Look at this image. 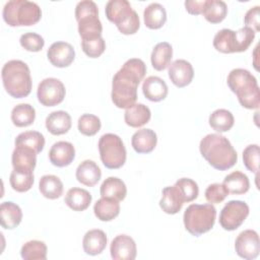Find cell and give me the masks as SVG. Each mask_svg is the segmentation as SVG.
Wrapping results in <instances>:
<instances>
[{
  "mask_svg": "<svg viewBox=\"0 0 260 260\" xmlns=\"http://www.w3.org/2000/svg\"><path fill=\"white\" fill-rule=\"evenodd\" d=\"M146 73L145 63L138 58L127 60L114 75L112 81V102L117 108L128 109L137 100V88Z\"/></svg>",
  "mask_w": 260,
  "mask_h": 260,
  "instance_id": "1",
  "label": "cell"
},
{
  "mask_svg": "<svg viewBox=\"0 0 260 260\" xmlns=\"http://www.w3.org/2000/svg\"><path fill=\"white\" fill-rule=\"evenodd\" d=\"M199 150L203 158L215 170L225 171L233 168L238 154L230 140L217 133L204 136L199 144Z\"/></svg>",
  "mask_w": 260,
  "mask_h": 260,
  "instance_id": "2",
  "label": "cell"
},
{
  "mask_svg": "<svg viewBox=\"0 0 260 260\" xmlns=\"http://www.w3.org/2000/svg\"><path fill=\"white\" fill-rule=\"evenodd\" d=\"M226 83L230 89L236 93L242 107L249 110L259 109V85L257 79L249 70L244 68L233 69L228 75Z\"/></svg>",
  "mask_w": 260,
  "mask_h": 260,
  "instance_id": "3",
  "label": "cell"
},
{
  "mask_svg": "<svg viewBox=\"0 0 260 260\" xmlns=\"http://www.w3.org/2000/svg\"><path fill=\"white\" fill-rule=\"evenodd\" d=\"M1 77L6 92L12 98L22 99L30 93L32 86L30 70L23 61L6 62L2 67Z\"/></svg>",
  "mask_w": 260,
  "mask_h": 260,
  "instance_id": "4",
  "label": "cell"
},
{
  "mask_svg": "<svg viewBox=\"0 0 260 260\" xmlns=\"http://www.w3.org/2000/svg\"><path fill=\"white\" fill-rule=\"evenodd\" d=\"M2 16L9 26H29L40 21L42 10L32 1L10 0L4 5Z\"/></svg>",
  "mask_w": 260,
  "mask_h": 260,
  "instance_id": "5",
  "label": "cell"
},
{
  "mask_svg": "<svg viewBox=\"0 0 260 260\" xmlns=\"http://www.w3.org/2000/svg\"><path fill=\"white\" fill-rule=\"evenodd\" d=\"M105 12L107 18L123 35H134L140 27L139 16L127 0H110L106 4Z\"/></svg>",
  "mask_w": 260,
  "mask_h": 260,
  "instance_id": "6",
  "label": "cell"
},
{
  "mask_svg": "<svg viewBox=\"0 0 260 260\" xmlns=\"http://www.w3.org/2000/svg\"><path fill=\"white\" fill-rule=\"evenodd\" d=\"M216 209L211 203L190 204L183 215L186 231L194 237L209 232L215 222Z\"/></svg>",
  "mask_w": 260,
  "mask_h": 260,
  "instance_id": "7",
  "label": "cell"
},
{
  "mask_svg": "<svg viewBox=\"0 0 260 260\" xmlns=\"http://www.w3.org/2000/svg\"><path fill=\"white\" fill-rule=\"evenodd\" d=\"M256 32L244 26L235 31L230 28H222L213 38V47L216 51L223 54L245 52L255 39Z\"/></svg>",
  "mask_w": 260,
  "mask_h": 260,
  "instance_id": "8",
  "label": "cell"
},
{
  "mask_svg": "<svg viewBox=\"0 0 260 260\" xmlns=\"http://www.w3.org/2000/svg\"><path fill=\"white\" fill-rule=\"evenodd\" d=\"M75 18L81 41L99 39L102 37L103 25L99 18V8L95 2L83 0L75 7Z\"/></svg>",
  "mask_w": 260,
  "mask_h": 260,
  "instance_id": "9",
  "label": "cell"
},
{
  "mask_svg": "<svg viewBox=\"0 0 260 260\" xmlns=\"http://www.w3.org/2000/svg\"><path fill=\"white\" fill-rule=\"evenodd\" d=\"M98 146L101 160L106 168L116 170L124 166L127 153L120 136L113 133H106L101 136Z\"/></svg>",
  "mask_w": 260,
  "mask_h": 260,
  "instance_id": "10",
  "label": "cell"
},
{
  "mask_svg": "<svg viewBox=\"0 0 260 260\" xmlns=\"http://www.w3.org/2000/svg\"><path fill=\"white\" fill-rule=\"evenodd\" d=\"M249 215V206L242 200L229 201L220 211L219 224L225 231H235L240 228Z\"/></svg>",
  "mask_w": 260,
  "mask_h": 260,
  "instance_id": "11",
  "label": "cell"
},
{
  "mask_svg": "<svg viewBox=\"0 0 260 260\" xmlns=\"http://www.w3.org/2000/svg\"><path fill=\"white\" fill-rule=\"evenodd\" d=\"M66 89L63 82L57 78L49 77L43 79L37 90L39 102L45 107H54L63 102Z\"/></svg>",
  "mask_w": 260,
  "mask_h": 260,
  "instance_id": "12",
  "label": "cell"
},
{
  "mask_svg": "<svg viewBox=\"0 0 260 260\" xmlns=\"http://www.w3.org/2000/svg\"><path fill=\"white\" fill-rule=\"evenodd\" d=\"M236 253L243 259L253 260L260 252L258 233L254 230H245L239 234L235 242Z\"/></svg>",
  "mask_w": 260,
  "mask_h": 260,
  "instance_id": "13",
  "label": "cell"
},
{
  "mask_svg": "<svg viewBox=\"0 0 260 260\" xmlns=\"http://www.w3.org/2000/svg\"><path fill=\"white\" fill-rule=\"evenodd\" d=\"M50 63L58 68L68 67L75 58L74 48L66 42H55L47 51Z\"/></svg>",
  "mask_w": 260,
  "mask_h": 260,
  "instance_id": "14",
  "label": "cell"
},
{
  "mask_svg": "<svg viewBox=\"0 0 260 260\" xmlns=\"http://www.w3.org/2000/svg\"><path fill=\"white\" fill-rule=\"evenodd\" d=\"M110 252L114 260H134L137 254L135 241L128 235H118L111 243Z\"/></svg>",
  "mask_w": 260,
  "mask_h": 260,
  "instance_id": "15",
  "label": "cell"
},
{
  "mask_svg": "<svg viewBox=\"0 0 260 260\" xmlns=\"http://www.w3.org/2000/svg\"><path fill=\"white\" fill-rule=\"evenodd\" d=\"M169 78L177 87H185L191 83L194 70L190 62L184 59H177L170 64L168 70Z\"/></svg>",
  "mask_w": 260,
  "mask_h": 260,
  "instance_id": "16",
  "label": "cell"
},
{
  "mask_svg": "<svg viewBox=\"0 0 260 260\" xmlns=\"http://www.w3.org/2000/svg\"><path fill=\"white\" fill-rule=\"evenodd\" d=\"M74 157L75 148L73 144L68 141L55 142L49 151V159L51 164L58 168L69 166Z\"/></svg>",
  "mask_w": 260,
  "mask_h": 260,
  "instance_id": "17",
  "label": "cell"
},
{
  "mask_svg": "<svg viewBox=\"0 0 260 260\" xmlns=\"http://www.w3.org/2000/svg\"><path fill=\"white\" fill-rule=\"evenodd\" d=\"M144 96L150 102H160L168 95L169 88L164 79L158 76H148L142 84Z\"/></svg>",
  "mask_w": 260,
  "mask_h": 260,
  "instance_id": "18",
  "label": "cell"
},
{
  "mask_svg": "<svg viewBox=\"0 0 260 260\" xmlns=\"http://www.w3.org/2000/svg\"><path fill=\"white\" fill-rule=\"evenodd\" d=\"M157 143V137L153 130L143 128L137 130L131 138V144L133 149L137 153H149L151 152Z\"/></svg>",
  "mask_w": 260,
  "mask_h": 260,
  "instance_id": "19",
  "label": "cell"
},
{
  "mask_svg": "<svg viewBox=\"0 0 260 260\" xmlns=\"http://www.w3.org/2000/svg\"><path fill=\"white\" fill-rule=\"evenodd\" d=\"M75 176L77 181L82 185L92 187L101 180L102 171L93 160L85 159L77 167Z\"/></svg>",
  "mask_w": 260,
  "mask_h": 260,
  "instance_id": "20",
  "label": "cell"
},
{
  "mask_svg": "<svg viewBox=\"0 0 260 260\" xmlns=\"http://www.w3.org/2000/svg\"><path fill=\"white\" fill-rule=\"evenodd\" d=\"M106 246L107 235L104 231L94 229L85 233L82 240V247L87 255H99L106 249Z\"/></svg>",
  "mask_w": 260,
  "mask_h": 260,
  "instance_id": "21",
  "label": "cell"
},
{
  "mask_svg": "<svg viewBox=\"0 0 260 260\" xmlns=\"http://www.w3.org/2000/svg\"><path fill=\"white\" fill-rule=\"evenodd\" d=\"M21 208L11 201L2 202L0 205V222L5 230H13L21 222Z\"/></svg>",
  "mask_w": 260,
  "mask_h": 260,
  "instance_id": "22",
  "label": "cell"
},
{
  "mask_svg": "<svg viewBox=\"0 0 260 260\" xmlns=\"http://www.w3.org/2000/svg\"><path fill=\"white\" fill-rule=\"evenodd\" d=\"M71 117L65 111H55L46 118V128L53 135H62L71 128Z\"/></svg>",
  "mask_w": 260,
  "mask_h": 260,
  "instance_id": "23",
  "label": "cell"
},
{
  "mask_svg": "<svg viewBox=\"0 0 260 260\" xmlns=\"http://www.w3.org/2000/svg\"><path fill=\"white\" fill-rule=\"evenodd\" d=\"M184 204V200L175 186H169L162 189L159 207L168 214L178 213Z\"/></svg>",
  "mask_w": 260,
  "mask_h": 260,
  "instance_id": "24",
  "label": "cell"
},
{
  "mask_svg": "<svg viewBox=\"0 0 260 260\" xmlns=\"http://www.w3.org/2000/svg\"><path fill=\"white\" fill-rule=\"evenodd\" d=\"M151 118L149 108L143 104H134L124 113L125 123L132 128H139L147 124Z\"/></svg>",
  "mask_w": 260,
  "mask_h": 260,
  "instance_id": "25",
  "label": "cell"
},
{
  "mask_svg": "<svg viewBox=\"0 0 260 260\" xmlns=\"http://www.w3.org/2000/svg\"><path fill=\"white\" fill-rule=\"evenodd\" d=\"M92 196L87 190L73 187L67 191L64 201L70 209L74 211H83L88 208Z\"/></svg>",
  "mask_w": 260,
  "mask_h": 260,
  "instance_id": "26",
  "label": "cell"
},
{
  "mask_svg": "<svg viewBox=\"0 0 260 260\" xmlns=\"http://www.w3.org/2000/svg\"><path fill=\"white\" fill-rule=\"evenodd\" d=\"M93 212L98 219L102 221H111L119 215L120 203L115 199L102 197L94 203Z\"/></svg>",
  "mask_w": 260,
  "mask_h": 260,
  "instance_id": "27",
  "label": "cell"
},
{
  "mask_svg": "<svg viewBox=\"0 0 260 260\" xmlns=\"http://www.w3.org/2000/svg\"><path fill=\"white\" fill-rule=\"evenodd\" d=\"M11 162L13 169L34 171L37 165V153L30 148L15 146L12 152Z\"/></svg>",
  "mask_w": 260,
  "mask_h": 260,
  "instance_id": "28",
  "label": "cell"
},
{
  "mask_svg": "<svg viewBox=\"0 0 260 260\" xmlns=\"http://www.w3.org/2000/svg\"><path fill=\"white\" fill-rule=\"evenodd\" d=\"M143 20L146 27L158 29L167 21V11L161 4L156 2L150 3L143 11Z\"/></svg>",
  "mask_w": 260,
  "mask_h": 260,
  "instance_id": "29",
  "label": "cell"
},
{
  "mask_svg": "<svg viewBox=\"0 0 260 260\" xmlns=\"http://www.w3.org/2000/svg\"><path fill=\"white\" fill-rule=\"evenodd\" d=\"M173 58V48L168 42H160L154 46L151 52L150 61L152 67L157 71H162L170 66Z\"/></svg>",
  "mask_w": 260,
  "mask_h": 260,
  "instance_id": "30",
  "label": "cell"
},
{
  "mask_svg": "<svg viewBox=\"0 0 260 260\" xmlns=\"http://www.w3.org/2000/svg\"><path fill=\"white\" fill-rule=\"evenodd\" d=\"M100 193L102 197L122 201L127 195V188L121 179L117 177H109L102 183Z\"/></svg>",
  "mask_w": 260,
  "mask_h": 260,
  "instance_id": "31",
  "label": "cell"
},
{
  "mask_svg": "<svg viewBox=\"0 0 260 260\" xmlns=\"http://www.w3.org/2000/svg\"><path fill=\"white\" fill-rule=\"evenodd\" d=\"M39 190L48 199H57L63 194V183L55 175H45L40 179Z\"/></svg>",
  "mask_w": 260,
  "mask_h": 260,
  "instance_id": "32",
  "label": "cell"
},
{
  "mask_svg": "<svg viewBox=\"0 0 260 260\" xmlns=\"http://www.w3.org/2000/svg\"><path fill=\"white\" fill-rule=\"evenodd\" d=\"M229 193L235 195H242L248 192L250 188V181L246 174L235 171L224 177L223 183Z\"/></svg>",
  "mask_w": 260,
  "mask_h": 260,
  "instance_id": "33",
  "label": "cell"
},
{
  "mask_svg": "<svg viewBox=\"0 0 260 260\" xmlns=\"http://www.w3.org/2000/svg\"><path fill=\"white\" fill-rule=\"evenodd\" d=\"M35 182L34 171L13 169L9 177V183L12 189L16 192L23 193L28 191Z\"/></svg>",
  "mask_w": 260,
  "mask_h": 260,
  "instance_id": "34",
  "label": "cell"
},
{
  "mask_svg": "<svg viewBox=\"0 0 260 260\" xmlns=\"http://www.w3.org/2000/svg\"><path fill=\"white\" fill-rule=\"evenodd\" d=\"M208 122L213 130L222 133L232 129L235 123V118L229 110L217 109L210 114Z\"/></svg>",
  "mask_w": 260,
  "mask_h": 260,
  "instance_id": "35",
  "label": "cell"
},
{
  "mask_svg": "<svg viewBox=\"0 0 260 260\" xmlns=\"http://www.w3.org/2000/svg\"><path fill=\"white\" fill-rule=\"evenodd\" d=\"M202 14L208 22L219 23L228 14V6L221 0H205Z\"/></svg>",
  "mask_w": 260,
  "mask_h": 260,
  "instance_id": "36",
  "label": "cell"
},
{
  "mask_svg": "<svg viewBox=\"0 0 260 260\" xmlns=\"http://www.w3.org/2000/svg\"><path fill=\"white\" fill-rule=\"evenodd\" d=\"M36 119V110L29 104L16 105L11 111V121L16 127H27Z\"/></svg>",
  "mask_w": 260,
  "mask_h": 260,
  "instance_id": "37",
  "label": "cell"
},
{
  "mask_svg": "<svg viewBox=\"0 0 260 260\" xmlns=\"http://www.w3.org/2000/svg\"><path fill=\"white\" fill-rule=\"evenodd\" d=\"M14 144L15 146H24L30 148L38 154L45 146V137L41 132L38 131H25L16 136Z\"/></svg>",
  "mask_w": 260,
  "mask_h": 260,
  "instance_id": "38",
  "label": "cell"
},
{
  "mask_svg": "<svg viewBox=\"0 0 260 260\" xmlns=\"http://www.w3.org/2000/svg\"><path fill=\"white\" fill-rule=\"evenodd\" d=\"M20 256L24 260H46L47 246L43 241H28L22 245Z\"/></svg>",
  "mask_w": 260,
  "mask_h": 260,
  "instance_id": "39",
  "label": "cell"
},
{
  "mask_svg": "<svg viewBox=\"0 0 260 260\" xmlns=\"http://www.w3.org/2000/svg\"><path fill=\"white\" fill-rule=\"evenodd\" d=\"M77 127L81 134L85 136H93L101 130L102 123L98 116L92 114H83L78 119Z\"/></svg>",
  "mask_w": 260,
  "mask_h": 260,
  "instance_id": "40",
  "label": "cell"
},
{
  "mask_svg": "<svg viewBox=\"0 0 260 260\" xmlns=\"http://www.w3.org/2000/svg\"><path fill=\"white\" fill-rule=\"evenodd\" d=\"M180 192L184 202H191L198 197L199 188L195 181L189 178H181L174 185Z\"/></svg>",
  "mask_w": 260,
  "mask_h": 260,
  "instance_id": "41",
  "label": "cell"
},
{
  "mask_svg": "<svg viewBox=\"0 0 260 260\" xmlns=\"http://www.w3.org/2000/svg\"><path fill=\"white\" fill-rule=\"evenodd\" d=\"M259 145L250 144L243 150V161L245 167L258 176L259 171Z\"/></svg>",
  "mask_w": 260,
  "mask_h": 260,
  "instance_id": "42",
  "label": "cell"
},
{
  "mask_svg": "<svg viewBox=\"0 0 260 260\" xmlns=\"http://www.w3.org/2000/svg\"><path fill=\"white\" fill-rule=\"evenodd\" d=\"M20 46L28 52H40L45 45L42 36L36 32H25L20 36Z\"/></svg>",
  "mask_w": 260,
  "mask_h": 260,
  "instance_id": "43",
  "label": "cell"
},
{
  "mask_svg": "<svg viewBox=\"0 0 260 260\" xmlns=\"http://www.w3.org/2000/svg\"><path fill=\"white\" fill-rule=\"evenodd\" d=\"M205 198L211 204H218L222 202L225 197L230 194L225 186L221 183L210 184L205 189Z\"/></svg>",
  "mask_w": 260,
  "mask_h": 260,
  "instance_id": "44",
  "label": "cell"
},
{
  "mask_svg": "<svg viewBox=\"0 0 260 260\" xmlns=\"http://www.w3.org/2000/svg\"><path fill=\"white\" fill-rule=\"evenodd\" d=\"M82 51L89 58H98L100 57L106 50V42L101 37L99 39L81 41Z\"/></svg>",
  "mask_w": 260,
  "mask_h": 260,
  "instance_id": "45",
  "label": "cell"
},
{
  "mask_svg": "<svg viewBox=\"0 0 260 260\" xmlns=\"http://www.w3.org/2000/svg\"><path fill=\"white\" fill-rule=\"evenodd\" d=\"M259 17H260V7L259 6H254L252 8H250L244 17V21H245V26H248L250 28H252L255 32H258L260 30V21H259Z\"/></svg>",
  "mask_w": 260,
  "mask_h": 260,
  "instance_id": "46",
  "label": "cell"
},
{
  "mask_svg": "<svg viewBox=\"0 0 260 260\" xmlns=\"http://www.w3.org/2000/svg\"><path fill=\"white\" fill-rule=\"evenodd\" d=\"M205 5V0L204 1H195V0H187L185 1V7L188 13L193 14V15H199L202 14L203 9Z\"/></svg>",
  "mask_w": 260,
  "mask_h": 260,
  "instance_id": "47",
  "label": "cell"
}]
</instances>
